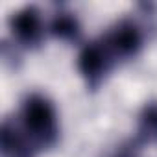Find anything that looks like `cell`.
<instances>
[{
  "instance_id": "ba28073f",
  "label": "cell",
  "mask_w": 157,
  "mask_h": 157,
  "mask_svg": "<svg viewBox=\"0 0 157 157\" xmlns=\"http://www.w3.org/2000/svg\"><path fill=\"white\" fill-rule=\"evenodd\" d=\"M115 157H137V148L131 144V146H126V148H122Z\"/></svg>"
},
{
  "instance_id": "6da1fadb",
  "label": "cell",
  "mask_w": 157,
  "mask_h": 157,
  "mask_svg": "<svg viewBox=\"0 0 157 157\" xmlns=\"http://www.w3.org/2000/svg\"><path fill=\"white\" fill-rule=\"evenodd\" d=\"M21 128L35 150L52 148L59 137V126L54 104L43 94H30L22 102Z\"/></svg>"
},
{
  "instance_id": "52a82bcc",
  "label": "cell",
  "mask_w": 157,
  "mask_h": 157,
  "mask_svg": "<svg viewBox=\"0 0 157 157\" xmlns=\"http://www.w3.org/2000/svg\"><path fill=\"white\" fill-rule=\"evenodd\" d=\"M50 33L63 41H78L80 39V22L72 13H57L50 22Z\"/></svg>"
},
{
  "instance_id": "5b68a950",
  "label": "cell",
  "mask_w": 157,
  "mask_h": 157,
  "mask_svg": "<svg viewBox=\"0 0 157 157\" xmlns=\"http://www.w3.org/2000/svg\"><path fill=\"white\" fill-rule=\"evenodd\" d=\"M0 153L2 157H33L35 148L21 126L10 118L0 126Z\"/></svg>"
},
{
  "instance_id": "8992f818",
  "label": "cell",
  "mask_w": 157,
  "mask_h": 157,
  "mask_svg": "<svg viewBox=\"0 0 157 157\" xmlns=\"http://www.w3.org/2000/svg\"><path fill=\"white\" fill-rule=\"evenodd\" d=\"M135 144H157V102L144 105L140 111Z\"/></svg>"
},
{
  "instance_id": "277c9868",
  "label": "cell",
  "mask_w": 157,
  "mask_h": 157,
  "mask_svg": "<svg viewBox=\"0 0 157 157\" xmlns=\"http://www.w3.org/2000/svg\"><path fill=\"white\" fill-rule=\"evenodd\" d=\"M10 28L17 41L26 48H37L43 41L41 11L35 6H24L15 11L10 19Z\"/></svg>"
},
{
  "instance_id": "7a4b0ae2",
  "label": "cell",
  "mask_w": 157,
  "mask_h": 157,
  "mask_svg": "<svg viewBox=\"0 0 157 157\" xmlns=\"http://www.w3.org/2000/svg\"><path fill=\"white\" fill-rule=\"evenodd\" d=\"M115 63L135 57L144 43L142 30L135 21L124 19L100 39Z\"/></svg>"
},
{
  "instance_id": "3957f363",
  "label": "cell",
  "mask_w": 157,
  "mask_h": 157,
  "mask_svg": "<svg viewBox=\"0 0 157 157\" xmlns=\"http://www.w3.org/2000/svg\"><path fill=\"white\" fill-rule=\"evenodd\" d=\"M113 65L115 61L105 50L102 41H94L83 46V50L80 52V57H78V68H80L91 91H96L102 85V82L105 80V76L109 74Z\"/></svg>"
}]
</instances>
